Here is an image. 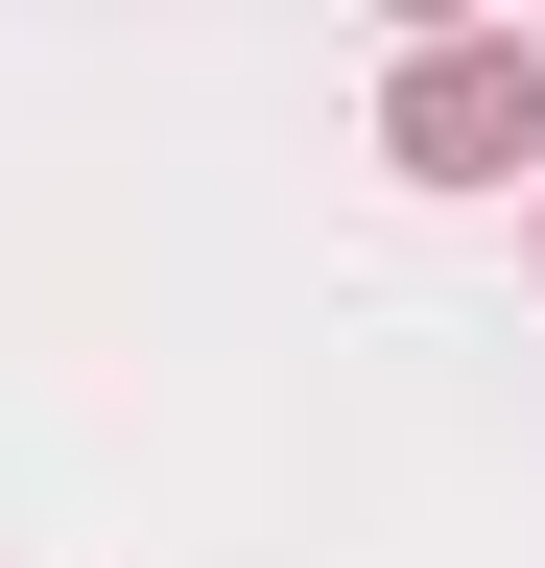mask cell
<instances>
[{
  "mask_svg": "<svg viewBox=\"0 0 545 568\" xmlns=\"http://www.w3.org/2000/svg\"><path fill=\"white\" fill-rule=\"evenodd\" d=\"M380 166H427V190H498V166H545V71L522 48H427L380 95Z\"/></svg>",
  "mask_w": 545,
  "mask_h": 568,
  "instance_id": "6da1fadb",
  "label": "cell"
},
{
  "mask_svg": "<svg viewBox=\"0 0 545 568\" xmlns=\"http://www.w3.org/2000/svg\"><path fill=\"white\" fill-rule=\"evenodd\" d=\"M403 24H451V0H403Z\"/></svg>",
  "mask_w": 545,
  "mask_h": 568,
  "instance_id": "7a4b0ae2",
  "label": "cell"
}]
</instances>
